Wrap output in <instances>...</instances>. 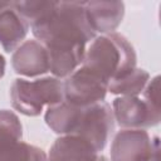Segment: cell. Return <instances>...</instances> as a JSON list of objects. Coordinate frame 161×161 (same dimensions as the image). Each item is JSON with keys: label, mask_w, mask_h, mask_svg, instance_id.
<instances>
[{"label": "cell", "mask_w": 161, "mask_h": 161, "mask_svg": "<svg viewBox=\"0 0 161 161\" xmlns=\"http://www.w3.org/2000/svg\"><path fill=\"white\" fill-rule=\"evenodd\" d=\"M0 161H48L45 151L14 137H0Z\"/></svg>", "instance_id": "obj_14"}, {"label": "cell", "mask_w": 161, "mask_h": 161, "mask_svg": "<svg viewBox=\"0 0 161 161\" xmlns=\"http://www.w3.org/2000/svg\"><path fill=\"white\" fill-rule=\"evenodd\" d=\"M147 161H160V143L153 148V151Z\"/></svg>", "instance_id": "obj_19"}, {"label": "cell", "mask_w": 161, "mask_h": 161, "mask_svg": "<svg viewBox=\"0 0 161 161\" xmlns=\"http://www.w3.org/2000/svg\"><path fill=\"white\" fill-rule=\"evenodd\" d=\"M150 80V74L143 68H135L125 75L108 83V92L114 96H140Z\"/></svg>", "instance_id": "obj_15"}, {"label": "cell", "mask_w": 161, "mask_h": 161, "mask_svg": "<svg viewBox=\"0 0 161 161\" xmlns=\"http://www.w3.org/2000/svg\"><path fill=\"white\" fill-rule=\"evenodd\" d=\"M0 137L23 138V126L16 116L10 109H0Z\"/></svg>", "instance_id": "obj_17"}, {"label": "cell", "mask_w": 161, "mask_h": 161, "mask_svg": "<svg viewBox=\"0 0 161 161\" xmlns=\"http://www.w3.org/2000/svg\"><path fill=\"white\" fill-rule=\"evenodd\" d=\"M79 106H74L67 101L47 107L44 113V121L47 126L57 135H72L80 113Z\"/></svg>", "instance_id": "obj_13"}, {"label": "cell", "mask_w": 161, "mask_h": 161, "mask_svg": "<svg viewBox=\"0 0 161 161\" xmlns=\"http://www.w3.org/2000/svg\"><path fill=\"white\" fill-rule=\"evenodd\" d=\"M30 30L44 45L87 44L97 36L88 23L84 1H55L52 11L33 24Z\"/></svg>", "instance_id": "obj_1"}, {"label": "cell", "mask_w": 161, "mask_h": 161, "mask_svg": "<svg viewBox=\"0 0 161 161\" xmlns=\"http://www.w3.org/2000/svg\"><path fill=\"white\" fill-rule=\"evenodd\" d=\"M5 67H6V62L3 54H0V79L4 77L5 74Z\"/></svg>", "instance_id": "obj_20"}, {"label": "cell", "mask_w": 161, "mask_h": 161, "mask_svg": "<svg viewBox=\"0 0 161 161\" xmlns=\"http://www.w3.org/2000/svg\"><path fill=\"white\" fill-rule=\"evenodd\" d=\"M160 84V77L155 75L153 78H151L148 80V83L146 84L143 92L141 93L142 98L153 108L160 109V93H158V87Z\"/></svg>", "instance_id": "obj_18"}, {"label": "cell", "mask_w": 161, "mask_h": 161, "mask_svg": "<svg viewBox=\"0 0 161 161\" xmlns=\"http://www.w3.org/2000/svg\"><path fill=\"white\" fill-rule=\"evenodd\" d=\"M13 5L31 26L52 11L55 1H13Z\"/></svg>", "instance_id": "obj_16"}, {"label": "cell", "mask_w": 161, "mask_h": 161, "mask_svg": "<svg viewBox=\"0 0 161 161\" xmlns=\"http://www.w3.org/2000/svg\"><path fill=\"white\" fill-rule=\"evenodd\" d=\"M111 107L114 122L121 128L146 130L157 126L161 119L160 109L151 107L140 96H117Z\"/></svg>", "instance_id": "obj_7"}, {"label": "cell", "mask_w": 161, "mask_h": 161, "mask_svg": "<svg viewBox=\"0 0 161 161\" xmlns=\"http://www.w3.org/2000/svg\"><path fill=\"white\" fill-rule=\"evenodd\" d=\"M114 125L116 122L112 107L109 103L103 101L80 108V113L72 135L84 138L98 152H102L114 131Z\"/></svg>", "instance_id": "obj_4"}, {"label": "cell", "mask_w": 161, "mask_h": 161, "mask_svg": "<svg viewBox=\"0 0 161 161\" xmlns=\"http://www.w3.org/2000/svg\"><path fill=\"white\" fill-rule=\"evenodd\" d=\"M84 10L91 28L101 35L113 33L125 16L122 1H84Z\"/></svg>", "instance_id": "obj_11"}, {"label": "cell", "mask_w": 161, "mask_h": 161, "mask_svg": "<svg viewBox=\"0 0 161 161\" xmlns=\"http://www.w3.org/2000/svg\"><path fill=\"white\" fill-rule=\"evenodd\" d=\"M48 161H109L79 136H59L49 148Z\"/></svg>", "instance_id": "obj_9"}, {"label": "cell", "mask_w": 161, "mask_h": 161, "mask_svg": "<svg viewBox=\"0 0 161 161\" xmlns=\"http://www.w3.org/2000/svg\"><path fill=\"white\" fill-rule=\"evenodd\" d=\"M158 143V137L146 130L121 128L112 138L109 161H147Z\"/></svg>", "instance_id": "obj_6"}, {"label": "cell", "mask_w": 161, "mask_h": 161, "mask_svg": "<svg viewBox=\"0 0 161 161\" xmlns=\"http://www.w3.org/2000/svg\"><path fill=\"white\" fill-rule=\"evenodd\" d=\"M133 45L119 33L97 35L86 49L82 65L93 70L108 83L136 68Z\"/></svg>", "instance_id": "obj_2"}, {"label": "cell", "mask_w": 161, "mask_h": 161, "mask_svg": "<svg viewBox=\"0 0 161 161\" xmlns=\"http://www.w3.org/2000/svg\"><path fill=\"white\" fill-rule=\"evenodd\" d=\"M6 4H8V1H0V9H1V8H4Z\"/></svg>", "instance_id": "obj_21"}, {"label": "cell", "mask_w": 161, "mask_h": 161, "mask_svg": "<svg viewBox=\"0 0 161 161\" xmlns=\"http://www.w3.org/2000/svg\"><path fill=\"white\" fill-rule=\"evenodd\" d=\"M10 102L15 111L28 117L39 116L44 107L64 101L63 79L53 75L39 78H15L9 89Z\"/></svg>", "instance_id": "obj_3"}, {"label": "cell", "mask_w": 161, "mask_h": 161, "mask_svg": "<svg viewBox=\"0 0 161 161\" xmlns=\"http://www.w3.org/2000/svg\"><path fill=\"white\" fill-rule=\"evenodd\" d=\"M30 30L29 23L14 8L13 1L0 9V47L6 53H13Z\"/></svg>", "instance_id": "obj_12"}, {"label": "cell", "mask_w": 161, "mask_h": 161, "mask_svg": "<svg viewBox=\"0 0 161 161\" xmlns=\"http://www.w3.org/2000/svg\"><path fill=\"white\" fill-rule=\"evenodd\" d=\"M86 45L83 43L44 45L48 52L50 74L59 79H65L70 75L82 65L87 49Z\"/></svg>", "instance_id": "obj_10"}, {"label": "cell", "mask_w": 161, "mask_h": 161, "mask_svg": "<svg viewBox=\"0 0 161 161\" xmlns=\"http://www.w3.org/2000/svg\"><path fill=\"white\" fill-rule=\"evenodd\" d=\"M11 67L23 78H39L49 72L48 52L36 39L24 40L11 55Z\"/></svg>", "instance_id": "obj_8"}, {"label": "cell", "mask_w": 161, "mask_h": 161, "mask_svg": "<svg viewBox=\"0 0 161 161\" xmlns=\"http://www.w3.org/2000/svg\"><path fill=\"white\" fill-rule=\"evenodd\" d=\"M64 101L87 107L103 102L108 93V82L101 75L80 65L70 75L63 79Z\"/></svg>", "instance_id": "obj_5"}]
</instances>
